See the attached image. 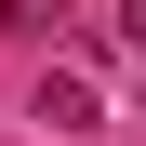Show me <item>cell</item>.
<instances>
[{
    "instance_id": "1",
    "label": "cell",
    "mask_w": 146,
    "mask_h": 146,
    "mask_svg": "<svg viewBox=\"0 0 146 146\" xmlns=\"http://www.w3.org/2000/svg\"><path fill=\"white\" fill-rule=\"evenodd\" d=\"M40 133H106V106H93L80 66H53V80H40Z\"/></svg>"
},
{
    "instance_id": "2",
    "label": "cell",
    "mask_w": 146,
    "mask_h": 146,
    "mask_svg": "<svg viewBox=\"0 0 146 146\" xmlns=\"http://www.w3.org/2000/svg\"><path fill=\"white\" fill-rule=\"evenodd\" d=\"M53 13H66V0H0V27H53Z\"/></svg>"
},
{
    "instance_id": "3",
    "label": "cell",
    "mask_w": 146,
    "mask_h": 146,
    "mask_svg": "<svg viewBox=\"0 0 146 146\" xmlns=\"http://www.w3.org/2000/svg\"><path fill=\"white\" fill-rule=\"evenodd\" d=\"M119 53H146V0H119Z\"/></svg>"
}]
</instances>
